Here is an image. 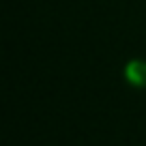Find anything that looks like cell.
Masks as SVG:
<instances>
[{
  "instance_id": "obj_1",
  "label": "cell",
  "mask_w": 146,
  "mask_h": 146,
  "mask_svg": "<svg viewBox=\"0 0 146 146\" xmlns=\"http://www.w3.org/2000/svg\"><path fill=\"white\" fill-rule=\"evenodd\" d=\"M125 78L129 80V84L137 88L146 86V62L144 60H131L125 67Z\"/></svg>"
}]
</instances>
